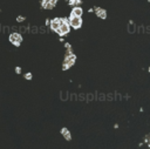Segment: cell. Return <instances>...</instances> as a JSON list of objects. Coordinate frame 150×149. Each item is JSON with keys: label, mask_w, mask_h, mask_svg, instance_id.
<instances>
[{"label": "cell", "mask_w": 150, "mask_h": 149, "mask_svg": "<svg viewBox=\"0 0 150 149\" xmlns=\"http://www.w3.org/2000/svg\"><path fill=\"white\" fill-rule=\"evenodd\" d=\"M25 77H26V79H32V74H30V73H27V74L25 75Z\"/></svg>", "instance_id": "obj_12"}, {"label": "cell", "mask_w": 150, "mask_h": 149, "mask_svg": "<svg viewBox=\"0 0 150 149\" xmlns=\"http://www.w3.org/2000/svg\"><path fill=\"white\" fill-rule=\"evenodd\" d=\"M15 70H16V73H20V72H21V69H20V68H19V67H18V68H16V69H15Z\"/></svg>", "instance_id": "obj_13"}, {"label": "cell", "mask_w": 150, "mask_h": 149, "mask_svg": "<svg viewBox=\"0 0 150 149\" xmlns=\"http://www.w3.org/2000/svg\"><path fill=\"white\" fill-rule=\"evenodd\" d=\"M9 41L14 45V46H20V43L22 42V36L19 33H12L9 35Z\"/></svg>", "instance_id": "obj_4"}, {"label": "cell", "mask_w": 150, "mask_h": 149, "mask_svg": "<svg viewBox=\"0 0 150 149\" xmlns=\"http://www.w3.org/2000/svg\"><path fill=\"white\" fill-rule=\"evenodd\" d=\"M55 4H56V0H42L41 6L45 9H52V8H54Z\"/></svg>", "instance_id": "obj_5"}, {"label": "cell", "mask_w": 150, "mask_h": 149, "mask_svg": "<svg viewBox=\"0 0 150 149\" xmlns=\"http://www.w3.org/2000/svg\"><path fill=\"white\" fill-rule=\"evenodd\" d=\"M75 60H76V56L70 52V49H68V54H67V55H66V57H64L62 69H63V70H66V69L70 68V67L75 63Z\"/></svg>", "instance_id": "obj_1"}, {"label": "cell", "mask_w": 150, "mask_h": 149, "mask_svg": "<svg viewBox=\"0 0 150 149\" xmlns=\"http://www.w3.org/2000/svg\"><path fill=\"white\" fill-rule=\"evenodd\" d=\"M61 20H62V18H55V19H53V20L49 22V25H50V28H52L54 32H56V31H57V28L60 27Z\"/></svg>", "instance_id": "obj_6"}, {"label": "cell", "mask_w": 150, "mask_h": 149, "mask_svg": "<svg viewBox=\"0 0 150 149\" xmlns=\"http://www.w3.org/2000/svg\"><path fill=\"white\" fill-rule=\"evenodd\" d=\"M69 31H70V26H69V23H68V20H66V19H63L62 18V20H61V23H60V27L57 28V31H56V33L59 34V35H66V34H68L69 33Z\"/></svg>", "instance_id": "obj_2"}, {"label": "cell", "mask_w": 150, "mask_h": 149, "mask_svg": "<svg viewBox=\"0 0 150 149\" xmlns=\"http://www.w3.org/2000/svg\"><path fill=\"white\" fill-rule=\"evenodd\" d=\"M23 20H25L23 16H18V18H16V21H23Z\"/></svg>", "instance_id": "obj_11"}, {"label": "cell", "mask_w": 150, "mask_h": 149, "mask_svg": "<svg viewBox=\"0 0 150 149\" xmlns=\"http://www.w3.org/2000/svg\"><path fill=\"white\" fill-rule=\"evenodd\" d=\"M61 134L63 135V137H64L67 141H70L71 135H70V133H69V130H68L67 128H62V129H61Z\"/></svg>", "instance_id": "obj_9"}, {"label": "cell", "mask_w": 150, "mask_h": 149, "mask_svg": "<svg viewBox=\"0 0 150 149\" xmlns=\"http://www.w3.org/2000/svg\"><path fill=\"white\" fill-rule=\"evenodd\" d=\"M96 15H97L100 19H105V18H107V12H105V9H103V8H96Z\"/></svg>", "instance_id": "obj_8"}, {"label": "cell", "mask_w": 150, "mask_h": 149, "mask_svg": "<svg viewBox=\"0 0 150 149\" xmlns=\"http://www.w3.org/2000/svg\"><path fill=\"white\" fill-rule=\"evenodd\" d=\"M68 23L70 27L75 28V29H79L81 26H82V19L81 16H74V15H70L69 16V20H68Z\"/></svg>", "instance_id": "obj_3"}, {"label": "cell", "mask_w": 150, "mask_h": 149, "mask_svg": "<svg viewBox=\"0 0 150 149\" xmlns=\"http://www.w3.org/2000/svg\"><path fill=\"white\" fill-rule=\"evenodd\" d=\"M82 13H83V11H82L81 7H79V6H74L73 9H71L70 15H74V16H81Z\"/></svg>", "instance_id": "obj_7"}, {"label": "cell", "mask_w": 150, "mask_h": 149, "mask_svg": "<svg viewBox=\"0 0 150 149\" xmlns=\"http://www.w3.org/2000/svg\"><path fill=\"white\" fill-rule=\"evenodd\" d=\"M81 4V0H69V5H71L73 7L74 6H77Z\"/></svg>", "instance_id": "obj_10"}]
</instances>
